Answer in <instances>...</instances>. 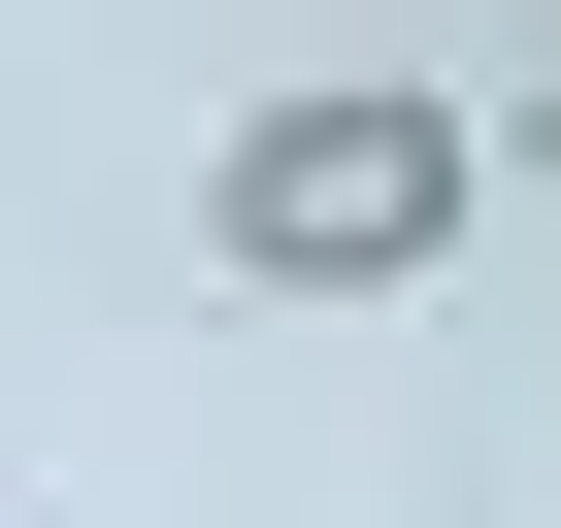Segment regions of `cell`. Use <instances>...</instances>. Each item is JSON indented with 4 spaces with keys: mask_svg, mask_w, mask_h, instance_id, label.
<instances>
[{
    "mask_svg": "<svg viewBox=\"0 0 561 528\" xmlns=\"http://www.w3.org/2000/svg\"><path fill=\"white\" fill-rule=\"evenodd\" d=\"M462 198H495V133H462L430 67H298V100H231V165H198L231 298H430Z\"/></svg>",
    "mask_w": 561,
    "mask_h": 528,
    "instance_id": "6da1fadb",
    "label": "cell"
}]
</instances>
